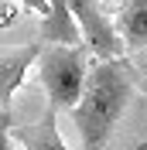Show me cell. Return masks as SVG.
Instances as JSON below:
<instances>
[{
    "label": "cell",
    "mask_w": 147,
    "mask_h": 150,
    "mask_svg": "<svg viewBox=\"0 0 147 150\" xmlns=\"http://www.w3.org/2000/svg\"><path fill=\"white\" fill-rule=\"evenodd\" d=\"M137 96V75L130 58H99L96 65L86 72L82 96L72 106V120L79 130L82 150H103L110 143L116 123L130 109Z\"/></svg>",
    "instance_id": "cell-1"
},
{
    "label": "cell",
    "mask_w": 147,
    "mask_h": 150,
    "mask_svg": "<svg viewBox=\"0 0 147 150\" xmlns=\"http://www.w3.org/2000/svg\"><path fill=\"white\" fill-rule=\"evenodd\" d=\"M34 72L55 109H72L86 82V48L82 45H41Z\"/></svg>",
    "instance_id": "cell-2"
},
{
    "label": "cell",
    "mask_w": 147,
    "mask_h": 150,
    "mask_svg": "<svg viewBox=\"0 0 147 150\" xmlns=\"http://www.w3.org/2000/svg\"><path fill=\"white\" fill-rule=\"evenodd\" d=\"M69 14L79 24V34L89 45V51H96L99 58H120L127 48L120 41L113 21L106 17L103 0H69Z\"/></svg>",
    "instance_id": "cell-3"
},
{
    "label": "cell",
    "mask_w": 147,
    "mask_h": 150,
    "mask_svg": "<svg viewBox=\"0 0 147 150\" xmlns=\"http://www.w3.org/2000/svg\"><path fill=\"white\" fill-rule=\"evenodd\" d=\"M38 55H41V45H21L10 51H0V109H10L14 92L24 85Z\"/></svg>",
    "instance_id": "cell-4"
},
{
    "label": "cell",
    "mask_w": 147,
    "mask_h": 150,
    "mask_svg": "<svg viewBox=\"0 0 147 150\" xmlns=\"http://www.w3.org/2000/svg\"><path fill=\"white\" fill-rule=\"evenodd\" d=\"M10 137L24 150H69L65 140H62V133H58V109L51 103L45 106V112L34 123H21V126L10 123Z\"/></svg>",
    "instance_id": "cell-5"
},
{
    "label": "cell",
    "mask_w": 147,
    "mask_h": 150,
    "mask_svg": "<svg viewBox=\"0 0 147 150\" xmlns=\"http://www.w3.org/2000/svg\"><path fill=\"white\" fill-rule=\"evenodd\" d=\"M120 41L130 55L147 48V0H120L116 21H113Z\"/></svg>",
    "instance_id": "cell-6"
},
{
    "label": "cell",
    "mask_w": 147,
    "mask_h": 150,
    "mask_svg": "<svg viewBox=\"0 0 147 150\" xmlns=\"http://www.w3.org/2000/svg\"><path fill=\"white\" fill-rule=\"evenodd\" d=\"M41 38L48 45H79V24L69 14V0H48V14L41 17Z\"/></svg>",
    "instance_id": "cell-7"
},
{
    "label": "cell",
    "mask_w": 147,
    "mask_h": 150,
    "mask_svg": "<svg viewBox=\"0 0 147 150\" xmlns=\"http://www.w3.org/2000/svg\"><path fill=\"white\" fill-rule=\"evenodd\" d=\"M130 65H133V75H137V92L147 99V48L130 58Z\"/></svg>",
    "instance_id": "cell-8"
},
{
    "label": "cell",
    "mask_w": 147,
    "mask_h": 150,
    "mask_svg": "<svg viewBox=\"0 0 147 150\" xmlns=\"http://www.w3.org/2000/svg\"><path fill=\"white\" fill-rule=\"evenodd\" d=\"M10 109H0V150H10Z\"/></svg>",
    "instance_id": "cell-9"
},
{
    "label": "cell",
    "mask_w": 147,
    "mask_h": 150,
    "mask_svg": "<svg viewBox=\"0 0 147 150\" xmlns=\"http://www.w3.org/2000/svg\"><path fill=\"white\" fill-rule=\"evenodd\" d=\"M21 4H24L28 10H34V14H41V17L48 14V0H21Z\"/></svg>",
    "instance_id": "cell-10"
},
{
    "label": "cell",
    "mask_w": 147,
    "mask_h": 150,
    "mask_svg": "<svg viewBox=\"0 0 147 150\" xmlns=\"http://www.w3.org/2000/svg\"><path fill=\"white\" fill-rule=\"evenodd\" d=\"M137 150H147V140H140V143H137Z\"/></svg>",
    "instance_id": "cell-11"
}]
</instances>
